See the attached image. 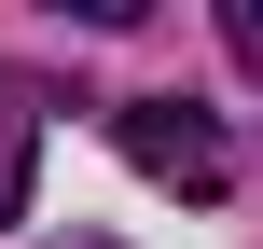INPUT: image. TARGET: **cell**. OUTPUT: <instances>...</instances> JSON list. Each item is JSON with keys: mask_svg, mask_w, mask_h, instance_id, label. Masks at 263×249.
Listing matches in <instances>:
<instances>
[{"mask_svg": "<svg viewBox=\"0 0 263 249\" xmlns=\"http://www.w3.org/2000/svg\"><path fill=\"white\" fill-rule=\"evenodd\" d=\"M111 139H125V166L166 180V194H222V180H236V152H222V125H208L194 97H125Z\"/></svg>", "mask_w": 263, "mask_h": 249, "instance_id": "cell-1", "label": "cell"}, {"mask_svg": "<svg viewBox=\"0 0 263 249\" xmlns=\"http://www.w3.org/2000/svg\"><path fill=\"white\" fill-rule=\"evenodd\" d=\"M0 222H28V111H0Z\"/></svg>", "mask_w": 263, "mask_h": 249, "instance_id": "cell-2", "label": "cell"}, {"mask_svg": "<svg viewBox=\"0 0 263 249\" xmlns=\"http://www.w3.org/2000/svg\"><path fill=\"white\" fill-rule=\"evenodd\" d=\"M222 42H236V69L263 83V0H222Z\"/></svg>", "mask_w": 263, "mask_h": 249, "instance_id": "cell-3", "label": "cell"}]
</instances>
